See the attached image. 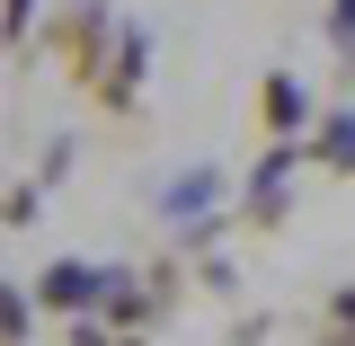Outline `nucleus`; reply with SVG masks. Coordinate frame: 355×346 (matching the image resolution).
Segmentation results:
<instances>
[{
	"label": "nucleus",
	"instance_id": "1",
	"mask_svg": "<svg viewBox=\"0 0 355 346\" xmlns=\"http://www.w3.org/2000/svg\"><path fill=\"white\" fill-rule=\"evenodd\" d=\"M293 133H275V151L258 160V178H249V231H275L284 222V187H293Z\"/></svg>",
	"mask_w": 355,
	"mask_h": 346
},
{
	"label": "nucleus",
	"instance_id": "2",
	"mask_svg": "<svg viewBox=\"0 0 355 346\" xmlns=\"http://www.w3.org/2000/svg\"><path fill=\"white\" fill-rule=\"evenodd\" d=\"M142 62H151V44L125 27V44H116V71L98 80V107H107V116H133V98H142Z\"/></svg>",
	"mask_w": 355,
	"mask_h": 346
},
{
	"label": "nucleus",
	"instance_id": "3",
	"mask_svg": "<svg viewBox=\"0 0 355 346\" xmlns=\"http://www.w3.org/2000/svg\"><path fill=\"white\" fill-rule=\"evenodd\" d=\"M258 116H266V133H302L311 125L302 80H293V71H266V80H258Z\"/></svg>",
	"mask_w": 355,
	"mask_h": 346
},
{
	"label": "nucleus",
	"instance_id": "4",
	"mask_svg": "<svg viewBox=\"0 0 355 346\" xmlns=\"http://www.w3.org/2000/svg\"><path fill=\"white\" fill-rule=\"evenodd\" d=\"M311 151H320L329 178H355V116H347V107H329V116L311 125Z\"/></svg>",
	"mask_w": 355,
	"mask_h": 346
},
{
	"label": "nucleus",
	"instance_id": "5",
	"mask_svg": "<svg viewBox=\"0 0 355 346\" xmlns=\"http://www.w3.org/2000/svg\"><path fill=\"white\" fill-rule=\"evenodd\" d=\"M89 293L107 302V275H89V266H53V275H44V302H53V311H80Z\"/></svg>",
	"mask_w": 355,
	"mask_h": 346
},
{
	"label": "nucleus",
	"instance_id": "6",
	"mask_svg": "<svg viewBox=\"0 0 355 346\" xmlns=\"http://www.w3.org/2000/svg\"><path fill=\"white\" fill-rule=\"evenodd\" d=\"M329 36H338V53H355V0H338V18H329Z\"/></svg>",
	"mask_w": 355,
	"mask_h": 346
},
{
	"label": "nucleus",
	"instance_id": "7",
	"mask_svg": "<svg viewBox=\"0 0 355 346\" xmlns=\"http://www.w3.org/2000/svg\"><path fill=\"white\" fill-rule=\"evenodd\" d=\"M27 18H36V0H9V36H27Z\"/></svg>",
	"mask_w": 355,
	"mask_h": 346
},
{
	"label": "nucleus",
	"instance_id": "8",
	"mask_svg": "<svg viewBox=\"0 0 355 346\" xmlns=\"http://www.w3.org/2000/svg\"><path fill=\"white\" fill-rule=\"evenodd\" d=\"M329 320H338V329H355V293H338V302H329Z\"/></svg>",
	"mask_w": 355,
	"mask_h": 346
}]
</instances>
